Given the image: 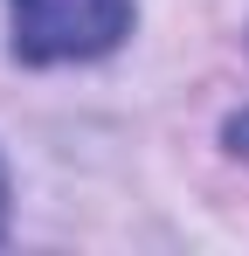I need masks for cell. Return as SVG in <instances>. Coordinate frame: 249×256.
Here are the masks:
<instances>
[{
	"instance_id": "cell-3",
	"label": "cell",
	"mask_w": 249,
	"mask_h": 256,
	"mask_svg": "<svg viewBox=\"0 0 249 256\" xmlns=\"http://www.w3.org/2000/svg\"><path fill=\"white\" fill-rule=\"evenodd\" d=\"M0 236H7V173H0Z\"/></svg>"
},
{
	"instance_id": "cell-2",
	"label": "cell",
	"mask_w": 249,
	"mask_h": 256,
	"mask_svg": "<svg viewBox=\"0 0 249 256\" xmlns=\"http://www.w3.org/2000/svg\"><path fill=\"white\" fill-rule=\"evenodd\" d=\"M228 138H236V152H249V111L236 118V125H228Z\"/></svg>"
},
{
	"instance_id": "cell-1",
	"label": "cell",
	"mask_w": 249,
	"mask_h": 256,
	"mask_svg": "<svg viewBox=\"0 0 249 256\" xmlns=\"http://www.w3.org/2000/svg\"><path fill=\"white\" fill-rule=\"evenodd\" d=\"M21 62H90L132 28V0H7Z\"/></svg>"
}]
</instances>
